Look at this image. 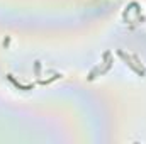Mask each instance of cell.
<instances>
[{"label":"cell","instance_id":"1","mask_svg":"<svg viewBox=\"0 0 146 144\" xmlns=\"http://www.w3.org/2000/svg\"><path fill=\"white\" fill-rule=\"evenodd\" d=\"M7 78H9V81H10L15 88H19V90H33V88H34V85H22V83H19V81L14 78V75H10V73L7 75Z\"/></svg>","mask_w":146,"mask_h":144},{"label":"cell","instance_id":"2","mask_svg":"<svg viewBox=\"0 0 146 144\" xmlns=\"http://www.w3.org/2000/svg\"><path fill=\"white\" fill-rule=\"evenodd\" d=\"M117 53H119V56H121V58H122V59H124V61H126V63H127V65H129V66H131L133 70H134V71L138 73L139 76H145V71H143L141 68H136V66H134V63H131V59H129V56H126V54H124L122 51H117Z\"/></svg>","mask_w":146,"mask_h":144}]
</instances>
